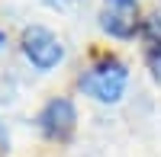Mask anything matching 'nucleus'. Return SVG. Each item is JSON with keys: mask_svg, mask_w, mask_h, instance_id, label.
<instances>
[{"mask_svg": "<svg viewBox=\"0 0 161 157\" xmlns=\"http://www.w3.org/2000/svg\"><path fill=\"white\" fill-rule=\"evenodd\" d=\"M100 26H103L110 35H116V38L136 35V29H139L136 7H116V3H106V7L100 10Z\"/></svg>", "mask_w": 161, "mask_h": 157, "instance_id": "4", "label": "nucleus"}, {"mask_svg": "<svg viewBox=\"0 0 161 157\" xmlns=\"http://www.w3.org/2000/svg\"><path fill=\"white\" fill-rule=\"evenodd\" d=\"M126 80H129L126 64H119L116 58H106L97 61L87 74H80V90L97 103H119L126 93Z\"/></svg>", "mask_w": 161, "mask_h": 157, "instance_id": "1", "label": "nucleus"}, {"mask_svg": "<svg viewBox=\"0 0 161 157\" xmlns=\"http://www.w3.org/2000/svg\"><path fill=\"white\" fill-rule=\"evenodd\" d=\"M23 55L29 58L32 68L52 71L64 58V45L58 42V35H52L45 26H29L23 29Z\"/></svg>", "mask_w": 161, "mask_h": 157, "instance_id": "2", "label": "nucleus"}, {"mask_svg": "<svg viewBox=\"0 0 161 157\" xmlns=\"http://www.w3.org/2000/svg\"><path fill=\"white\" fill-rule=\"evenodd\" d=\"M3 45H7V35H3V32H0V48H3Z\"/></svg>", "mask_w": 161, "mask_h": 157, "instance_id": "7", "label": "nucleus"}, {"mask_svg": "<svg viewBox=\"0 0 161 157\" xmlns=\"http://www.w3.org/2000/svg\"><path fill=\"white\" fill-rule=\"evenodd\" d=\"M52 3H61V0H52Z\"/></svg>", "mask_w": 161, "mask_h": 157, "instance_id": "8", "label": "nucleus"}, {"mask_svg": "<svg viewBox=\"0 0 161 157\" xmlns=\"http://www.w3.org/2000/svg\"><path fill=\"white\" fill-rule=\"evenodd\" d=\"M39 128H42V135L52 138V141H68L71 132H74V122H77V112H74V103L64 99V96H55L48 99L42 112H39Z\"/></svg>", "mask_w": 161, "mask_h": 157, "instance_id": "3", "label": "nucleus"}, {"mask_svg": "<svg viewBox=\"0 0 161 157\" xmlns=\"http://www.w3.org/2000/svg\"><path fill=\"white\" fill-rule=\"evenodd\" d=\"M110 3H116V7H139V0H110Z\"/></svg>", "mask_w": 161, "mask_h": 157, "instance_id": "6", "label": "nucleus"}, {"mask_svg": "<svg viewBox=\"0 0 161 157\" xmlns=\"http://www.w3.org/2000/svg\"><path fill=\"white\" fill-rule=\"evenodd\" d=\"M152 74H155V80L161 84V48H158L155 55H152Z\"/></svg>", "mask_w": 161, "mask_h": 157, "instance_id": "5", "label": "nucleus"}]
</instances>
